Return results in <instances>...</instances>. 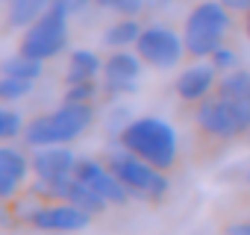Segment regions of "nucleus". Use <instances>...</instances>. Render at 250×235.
Segmentation results:
<instances>
[{
    "label": "nucleus",
    "instance_id": "nucleus-9",
    "mask_svg": "<svg viewBox=\"0 0 250 235\" xmlns=\"http://www.w3.org/2000/svg\"><path fill=\"white\" fill-rule=\"evenodd\" d=\"M33 171L39 182L44 185H59L71 176H77V159L65 144H50V147H36L33 156Z\"/></svg>",
    "mask_w": 250,
    "mask_h": 235
},
{
    "label": "nucleus",
    "instance_id": "nucleus-15",
    "mask_svg": "<svg viewBox=\"0 0 250 235\" xmlns=\"http://www.w3.org/2000/svg\"><path fill=\"white\" fill-rule=\"evenodd\" d=\"M9 3V12H6V21L9 27H30L36 24L50 6H53V0H6Z\"/></svg>",
    "mask_w": 250,
    "mask_h": 235
},
{
    "label": "nucleus",
    "instance_id": "nucleus-10",
    "mask_svg": "<svg viewBox=\"0 0 250 235\" xmlns=\"http://www.w3.org/2000/svg\"><path fill=\"white\" fill-rule=\"evenodd\" d=\"M142 56H133V53H112L103 65V79H106V88L109 94H133L139 88V77H142Z\"/></svg>",
    "mask_w": 250,
    "mask_h": 235
},
{
    "label": "nucleus",
    "instance_id": "nucleus-12",
    "mask_svg": "<svg viewBox=\"0 0 250 235\" xmlns=\"http://www.w3.org/2000/svg\"><path fill=\"white\" fill-rule=\"evenodd\" d=\"M36 194H50V197L65 200V203H74V206H80V209H85V212H91V215H97V212L106 209V200H103L97 191H91V188H88L83 179H77V176H71V179H65V182H59V185L36 182Z\"/></svg>",
    "mask_w": 250,
    "mask_h": 235
},
{
    "label": "nucleus",
    "instance_id": "nucleus-25",
    "mask_svg": "<svg viewBox=\"0 0 250 235\" xmlns=\"http://www.w3.org/2000/svg\"><path fill=\"white\" fill-rule=\"evenodd\" d=\"M227 235H250V223H235V226H229Z\"/></svg>",
    "mask_w": 250,
    "mask_h": 235
},
{
    "label": "nucleus",
    "instance_id": "nucleus-11",
    "mask_svg": "<svg viewBox=\"0 0 250 235\" xmlns=\"http://www.w3.org/2000/svg\"><path fill=\"white\" fill-rule=\"evenodd\" d=\"M77 179H83V182H85L91 191H97L106 203H124V200L130 197L127 185L118 179V174H115L112 168H103V165H97V162H91V159L77 162Z\"/></svg>",
    "mask_w": 250,
    "mask_h": 235
},
{
    "label": "nucleus",
    "instance_id": "nucleus-7",
    "mask_svg": "<svg viewBox=\"0 0 250 235\" xmlns=\"http://www.w3.org/2000/svg\"><path fill=\"white\" fill-rule=\"evenodd\" d=\"M136 50L147 65H153L159 71H168V68L180 65V59L186 53V39H180L168 27H147V30H142V39L136 41Z\"/></svg>",
    "mask_w": 250,
    "mask_h": 235
},
{
    "label": "nucleus",
    "instance_id": "nucleus-27",
    "mask_svg": "<svg viewBox=\"0 0 250 235\" xmlns=\"http://www.w3.org/2000/svg\"><path fill=\"white\" fill-rule=\"evenodd\" d=\"M171 0H145V6H168Z\"/></svg>",
    "mask_w": 250,
    "mask_h": 235
},
{
    "label": "nucleus",
    "instance_id": "nucleus-17",
    "mask_svg": "<svg viewBox=\"0 0 250 235\" xmlns=\"http://www.w3.org/2000/svg\"><path fill=\"white\" fill-rule=\"evenodd\" d=\"M139 39H142V27H139L133 18L112 24V27L106 30V36H103V41H106L109 47H130V44H136Z\"/></svg>",
    "mask_w": 250,
    "mask_h": 235
},
{
    "label": "nucleus",
    "instance_id": "nucleus-24",
    "mask_svg": "<svg viewBox=\"0 0 250 235\" xmlns=\"http://www.w3.org/2000/svg\"><path fill=\"white\" fill-rule=\"evenodd\" d=\"M221 3H224L229 12H244V9L250 12V0H221Z\"/></svg>",
    "mask_w": 250,
    "mask_h": 235
},
{
    "label": "nucleus",
    "instance_id": "nucleus-23",
    "mask_svg": "<svg viewBox=\"0 0 250 235\" xmlns=\"http://www.w3.org/2000/svg\"><path fill=\"white\" fill-rule=\"evenodd\" d=\"M88 3H91V0H53V6H59V9H62V12H68V15L83 12Z\"/></svg>",
    "mask_w": 250,
    "mask_h": 235
},
{
    "label": "nucleus",
    "instance_id": "nucleus-16",
    "mask_svg": "<svg viewBox=\"0 0 250 235\" xmlns=\"http://www.w3.org/2000/svg\"><path fill=\"white\" fill-rule=\"evenodd\" d=\"M97 71H100V59L91 50H74L71 62H68V85H74V82H94Z\"/></svg>",
    "mask_w": 250,
    "mask_h": 235
},
{
    "label": "nucleus",
    "instance_id": "nucleus-4",
    "mask_svg": "<svg viewBox=\"0 0 250 235\" xmlns=\"http://www.w3.org/2000/svg\"><path fill=\"white\" fill-rule=\"evenodd\" d=\"M227 30H229V9L221 0H206V3L194 6V12L186 21V33H183L186 50L197 59L212 56L221 47Z\"/></svg>",
    "mask_w": 250,
    "mask_h": 235
},
{
    "label": "nucleus",
    "instance_id": "nucleus-1",
    "mask_svg": "<svg viewBox=\"0 0 250 235\" xmlns=\"http://www.w3.org/2000/svg\"><path fill=\"white\" fill-rule=\"evenodd\" d=\"M197 124L203 133L221 136V138L250 133V74L247 71H238V68L229 71L218 85V97L200 100Z\"/></svg>",
    "mask_w": 250,
    "mask_h": 235
},
{
    "label": "nucleus",
    "instance_id": "nucleus-20",
    "mask_svg": "<svg viewBox=\"0 0 250 235\" xmlns=\"http://www.w3.org/2000/svg\"><path fill=\"white\" fill-rule=\"evenodd\" d=\"M21 133V115L12 109H0V138H15Z\"/></svg>",
    "mask_w": 250,
    "mask_h": 235
},
{
    "label": "nucleus",
    "instance_id": "nucleus-28",
    "mask_svg": "<svg viewBox=\"0 0 250 235\" xmlns=\"http://www.w3.org/2000/svg\"><path fill=\"white\" fill-rule=\"evenodd\" d=\"M247 36H250V15H247Z\"/></svg>",
    "mask_w": 250,
    "mask_h": 235
},
{
    "label": "nucleus",
    "instance_id": "nucleus-18",
    "mask_svg": "<svg viewBox=\"0 0 250 235\" xmlns=\"http://www.w3.org/2000/svg\"><path fill=\"white\" fill-rule=\"evenodd\" d=\"M3 74L6 77H21V79H39L42 77V62L27 56V53H18V56H9L3 62Z\"/></svg>",
    "mask_w": 250,
    "mask_h": 235
},
{
    "label": "nucleus",
    "instance_id": "nucleus-2",
    "mask_svg": "<svg viewBox=\"0 0 250 235\" xmlns=\"http://www.w3.org/2000/svg\"><path fill=\"white\" fill-rule=\"evenodd\" d=\"M121 144L159 171H168L177 162V133L162 118H136L124 127Z\"/></svg>",
    "mask_w": 250,
    "mask_h": 235
},
{
    "label": "nucleus",
    "instance_id": "nucleus-8",
    "mask_svg": "<svg viewBox=\"0 0 250 235\" xmlns=\"http://www.w3.org/2000/svg\"><path fill=\"white\" fill-rule=\"evenodd\" d=\"M27 220L36 229H47V232H80L91 223V212L74 206V203H56V206H39L27 215Z\"/></svg>",
    "mask_w": 250,
    "mask_h": 235
},
{
    "label": "nucleus",
    "instance_id": "nucleus-26",
    "mask_svg": "<svg viewBox=\"0 0 250 235\" xmlns=\"http://www.w3.org/2000/svg\"><path fill=\"white\" fill-rule=\"evenodd\" d=\"M94 3H97V6H103V9H118L124 0H94Z\"/></svg>",
    "mask_w": 250,
    "mask_h": 235
},
{
    "label": "nucleus",
    "instance_id": "nucleus-13",
    "mask_svg": "<svg viewBox=\"0 0 250 235\" xmlns=\"http://www.w3.org/2000/svg\"><path fill=\"white\" fill-rule=\"evenodd\" d=\"M215 65H194L177 77V94L183 100H203L215 82Z\"/></svg>",
    "mask_w": 250,
    "mask_h": 235
},
{
    "label": "nucleus",
    "instance_id": "nucleus-6",
    "mask_svg": "<svg viewBox=\"0 0 250 235\" xmlns=\"http://www.w3.org/2000/svg\"><path fill=\"white\" fill-rule=\"evenodd\" d=\"M109 168L118 174V179L127 185L130 194L136 197H145V200H159L168 194V179L159 168H153L150 162L139 159L136 153L124 150V153H115Z\"/></svg>",
    "mask_w": 250,
    "mask_h": 235
},
{
    "label": "nucleus",
    "instance_id": "nucleus-3",
    "mask_svg": "<svg viewBox=\"0 0 250 235\" xmlns=\"http://www.w3.org/2000/svg\"><path fill=\"white\" fill-rule=\"evenodd\" d=\"M94 121V109L88 103H65L62 109L42 115L24 130V138L30 147H50V144H68L80 138Z\"/></svg>",
    "mask_w": 250,
    "mask_h": 235
},
{
    "label": "nucleus",
    "instance_id": "nucleus-5",
    "mask_svg": "<svg viewBox=\"0 0 250 235\" xmlns=\"http://www.w3.org/2000/svg\"><path fill=\"white\" fill-rule=\"evenodd\" d=\"M65 44H68V12H62L59 6H50L36 24L27 27L21 53L44 62V59L59 56L65 50Z\"/></svg>",
    "mask_w": 250,
    "mask_h": 235
},
{
    "label": "nucleus",
    "instance_id": "nucleus-21",
    "mask_svg": "<svg viewBox=\"0 0 250 235\" xmlns=\"http://www.w3.org/2000/svg\"><path fill=\"white\" fill-rule=\"evenodd\" d=\"M209 59H212L215 71H227V74H229V71H235V65H238V56H235V50H229V47H224V44H221V47H218V50H215Z\"/></svg>",
    "mask_w": 250,
    "mask_h": 235
},
{
    "label": "nucleus",
    "instance_id": "nucleus-22",
    "mask_svg": "<svg viewBox=\"0 0 250 235\" xmlns=\"http://www.w3.org/2000/svg\"><path fill=\"white\" fill-rule=\"evenodd\" d=\"M91 97H94V82H74L68 85L65 103H88Z\"/></svg>",
    "mask_w": 250,
    "mask_h": 235
},
{
    "label": "nucleus",
    "instance_id": "nucleus-19",
    "mask_svg": "<svg viewBox=\"0 0 250 235\" xmlns=\"http://www.w3.org/2000/svg\"><path fill=\"white\" fill-rule=\"evenodd\" d=\"M33 91V79H21V77H6L0 79V97L3 100H21Z\"/></svg>",
    "mask_w": 250,
    "mask_h": 235
},
{
    "label": "nucleus",
    "instance_id": "nucleus-14",
    "mask_svg": "<svg viewBox=\"0 0 250 235\" xmlns=\"http://www.w3.org/2000/svg\"><path fill=\"white\" fill-rule=\"evenodd\" d=\"M27 171H30V162L24 159V153L12 147L0 150V197H12L18 182L27 176Z\"/></svg>",
    "mask_w": 250,
    "mask_h": 235
}]
</instances>
